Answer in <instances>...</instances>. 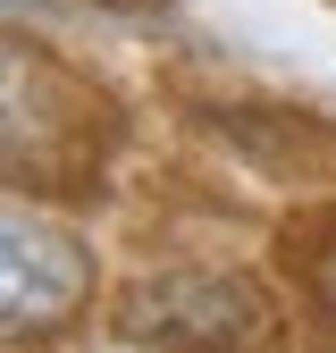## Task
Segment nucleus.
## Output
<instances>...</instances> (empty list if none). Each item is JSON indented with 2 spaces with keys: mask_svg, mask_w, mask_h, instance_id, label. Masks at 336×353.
<instances>
[{
  "mask_svg": "<svg viewBox=\"0 0 336 353\" xmlns=\"http://www.w3.org/2000/svg\"><path fill=\"white\" fill-rule=\"evenodd\" d=\"M126 328L151 345H177V353H235V345L269 336V312L235 278H151L126 294Z\"/></svg>",
  "mask_w": 336,
  "mask_h": 353,
  "instance_id": "obj_1",
  "label": "nucleus"
},
{
  "mask_svg": "<svg viewBox=\"0 0 336 353\" xmlns=\"http://www.w3.org/2000/svg\"><path fill=\"white\" fill-rule=\"evenodd\" d=\"M84 286H93V261L76 236L42 228V219H0V336H51Z\"/></svg>",
  "mask_w": 336,
  "mask_h": 353,
  "instance_id": "obj_2",
  "label": "nucleus"
}]
</instances>
